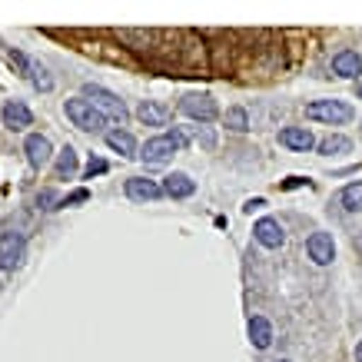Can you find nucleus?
I'll list each match as a JSON object with an SVG mask.
<instances>
[{"mask_svg": "<svg viewBox=\"0 0 362 362\" xmlns=\"http://www.w3.org/2000/svg\"><path fill=\"white\" fill-rule=\"evenodd\" d=\"M66 117H70V123L74 127H80V130H87V133H97V130H103V123H107V117L90 103V100H83V97H77V100H66Z\"/></svg>", "mask_w": 362, "mask_h": 362, "instance_id": "1", "label": "nucleus"}, {"mask_svg": "<svg viewBox=\"0 0 362 362\" xmlns=\"http://www.w3.org/2000/svg\"><path fill=\"white\" fill-rule=\"evenodd\" d=\"M83 100H90L100 113H107V117H113V120H120V123H127V117H130V113H127V103H123L117 93H110V90H103V87L87 83V87H83Z\"/></svg>", "mask_w": 362, "mask_h": 362, "instance_id": "2", "label": "nucleus"}, {"mask_svg": "<svg viewBox=\"0 0 362 362\" xmlns=\"http://www.w3.org/2000/svg\"><path fill=\"white\" fill-rule=\"evenodd\" d=\"M187 143V136L183 133H163V136H153V140H146L143 143V150H140V156L146 160V163H163V160H170V156L180 150Z\"/></svg>", "mask_w": 362, "mask_h": 362, "instance_id": "3", "label": "nucleus"}, {"mask_svg": "<svg viewBox=\"0 0 362 362\" xmlns=\"http://www.w3.org/2000/svg\"><path fill=\"white\" fill-rule=\"evenodd\" d=\"M309 120H322V123H346L352 120V107L342 100H316L306 107Z\"/></svg>", "mask_w": 362, "mask_h": 362, "instance_id": "4", "label": "nucleus"}, {"mask_svg": "<svg viewBox=\"0 0 362 362\" xmlns=\"http://www.w3.org/2000/svg\"><path fill=\"white\" fill-rule=\"evenodd\" d=\"M180 110L187 113V117H193V120H216L220 117V107H216V100L209 97V93H189V97L180 100Z\"/></svg>", "mask_w": 362, "mask_h": 362, "instance_id": "5", "label": "nucleus"}, {"mask_svg": "<svg viewBox=\"0 0 362 362\" xmlns=\"http://www.w3.org/2000/svg\"><path fill=\"white\" fill-rule=\"evenodd\" d=\"M309 250V259H316L319 266H329L336 259V246H332V236L329 233H313L306 243Z\"/></svg>", "mask_w": 362, "mask_h": 362, "instance_id": "6", "label": "nucleus"}, {"mask_svg": "<svg viewBox=\"0 0 362 362\" xmlns=\"http://www.w3.org/2000/svg\"><path fill=\"white\" fill-rule=\"evenodd\" d=\"M23 256V240L21 233H4L0 240V269H13Z\"/></svg>", "mask_w": 362, "mask_h": 362, "instance_id": "7", "label": "nucleus"}, {"mask_svg": "<svg viewBox=\"0 0 362 362\" xmlns=\"http://www.w3.org/2000/svg\"><path fill=\"white\" fill-rule=\"evenodd\" d=\"M23 150H27V160H30L33 170H40V166L50 163V140L40 136V133H30L27 143H23Z\"/></svg>", "mask_w": 362, "mask_h": 362, "instance_id": "8", "label": "nucleus"}, {"mask_svg": "<svg viewBox=\"0 0 362 362\" xmlns=\"http://www.w3.org/2000/svg\"><path fill=\"white\" fill-rule=\"evenodd\" d=\"M279 143L289 146V150H299V153H306V150L316 146V140H313V133H309L306 127H286V130L279 133Z\"/></svg>", "mask_w": 362, "mask_h": 362, "instance_id": "9", "label": "nucleus"}, {"mask_svg": "<svg viewBox=\"0 0 362 362\" xmlns=\"http://www.w3.org/2000/svg\"><path fill=\"white\" fill-rule=\"evenodd\" d=\"M332 74H339V77L352 80L362 74V60L356 50H339V54L332 57Z\"/></svg>", "mask_w": 362, "mask_h": 362, "instance_id": "10", "label": "nucleus"}, {"mask_svg": "<svg viewBox=\"0 0 362 362\" xmlns=\"http://www.w3.org/2000/svg\"><path fill=\"white\" fill-rule=\"evenodd\" d=\"M252 236L263 243V246H269V250H279V246H283V240H286L283 226H279L276 220H259L256 226H252Z\"/></svg>", "mask_w": 362, "mask_h": 362, "instance_id": "11", "label": "nucleus"}, {"mask_svg": "<svg viewBox=\"0 0 362 362\" xmlns=\"http://www.w3.org/2000/svg\"><path fill=\"white\" fill-rule=\"evenodd\" d=\"M163 193L166 197H173V199H187V197L197 193V183H193L187 173H170L166 176V183H163Z\"/></svg>", "mask_w": 362, "mask_h": 362, "instance_id": "12", "label": "nucleus"}, {"mask_svg": "<svg viewBox=\"0 0 362 362\" xmlns=\"http://www.w3.org/2000/svg\"><path fill=\"white\" fill-rule=\"evenodd\" d=\"M4 123L11 127V130H27L33 123V117H30V110L23 107L21 100H11L7 107H4Z\"/></svg>", "mask_w": 362, "mask_h": 362, "instance_id": "13", "label": "nucleus"}, {"mask_svg": "<svg viewBox=\"0 0 362 362\" xmlns=\"http://www.w3.org/2000/svg\"><path fill=\"white\" fill-rule=\"evenodd\" d=\"M136 117H140L146 127H166V120H170V110H166L163 103H153V100H143L140 110H136Z\"/></svg>", "mask_w": 362, "mask_h": 362, "instance_id": "14", "label": "nucleus"}, {"mask_svg": "<svg viewBox=\"0 0 362 362\" xmlns=\"http://www.w3.org/2000/svg\"><path fill=\"white\" fill-rule=\"evenodd\" d=\"M160 193H163V189L156 187L153 180H143V176L127 180V197H130V199H156Z\"/></svg>", "mask_w": 362, "mask_h": 362, "instance_id": "15", "label": "nucleus"}, {"mask_svg": "<svg viewBox=\"0 0 362 362\" xmlns=\"http://www.w3.org/2000/svg\"><path fill=\"white\" fill-rule=\"evenodd\" d=\"M250 339L256 349H269V342H273V326H269L263 316H252L250 319Z\"/></svg>", "mask_w": 362, "mask_h": 362, "instance_id": "16", "label": "nucleus"}, {"mask_svg": "<svg viewBox=\"0 0 362 362\" xmlns=\"http://www.w3.org/2000/svg\"><path fill=\"white\" fill-rule=\"evenodd\" d=\"M107 143H110V150H117V153L123 156H136V140H133L127 130H113L107 133Z\"/></svg>", "mask_w": 362, "mask_h": 362, "instance_id": "17", "label": "nucleus"}, {"mask_svg": "<svg viewBox=\"0 0 362 362\" xmlns=\"http://www.w3.org/2000/svg\"><path fill=\"white\" fill-rule=\"evenodd\" d=\"M77 173V153H74V146H64L60 156H57V176H74Z\"/></svg>", "mask_w": 362, "mask_h": 362, "instance_id": "18", "label": "nucleus"}, {"mask_svg": "<svg viewBox=\"0 0 362 362\" xmlns=\"http://www.w3.org/2000/svg\"><path fill=\"white\" fill-rule=\"evenodd\" d=\"M342 206L349 209V213H359L362 209V180L359 183H349V187L342 189Z\"/></svg>", "mask_w": 362, "mask_h": 362, "instance_id": "19", "label": "nucleus"}, {"mask_svg": "<svg viewBox=\"0 0 362 362\" xmlns=\"http://www.w3.org/2000/svg\"><path fill=\"white\" fill-rule=\"evenodd\" d=\"M352 150V143L346 140V136H326V140L319 143V153H326V156H336V153H349Z\"/></svg>", "mask_w": 362, "mask_h": 362, "instance_id": "20", "label": "nucleus"}, {"mask_svg": "<svg viewBox=\"0 0 362 362\" xmlns=\"http://www.w3.org/2000/svg\"><path fill=\"white\" fill-rule=\"evenodd\" d=\"M226 127L236 133L250 130V117H246V110H240V107H233V110H226Z\"/></svg>", "mask_w": 362, "mask_h": 362, "instance_id": "21", "label": "nucleus"}, {"mask_svg": "<svg viewBox=\"0 0 362 362\" xmlns=\"http://www.w3.org/2000/svg\"><path fill=\"white\" fill-rule=\"evenodd\" d=\"M30 74H33V83H37V90H44V93H47V90H54V80L47 77V70L40 64H30Z\"/></svg>", "mask_w": 362, "mask_h": 362, "instance_id": "22", "label": "nucleus"}, {"mask_svg": "<svg viewBox=\"0 0 362 362\" xmlns=\"http://www.w3.org/2000/svg\"><path fill=\"white\" fill-rule=\"evenodd\" d=\"M37 203H40V209H57L54 203H57V193L54 189H44L40 197H37Z\"/></svg>", "mask_w": 362, "mask_h": 362, "instance_id": "23", "label": "nucleus"}, {"mask_svg": "<svg viewBox=\"0 0 362 362\" xmlns=\"http://www.w3.org/2000/svg\"><path fill=\"white\" fill-rule=\"evenodd\" d=\"M97 173H107V163H103V160H90L87 163V180H93Z\"/></svg>", "mask_w": 362, "mask_h": 362, "instance_id": "24", "label": "nucleus"}, {"mask_svg": "<svg viewBox=\"0 0 362 362\" xmlns=\"http://www.w3.org/2000/svg\"><path fill=\"white\" fill-rule=\"evenodd\" d=\"M87 197H90L87 189H77V193H70V197H66L64 203H60V206H74V203H83V199H87Z\"/></svg>", "mask_w": 362, "mask_h": 362, "instance_id": "25", "label": "nucleus"}, {"mask_svg": "<svg viewBox=\"0 0 362 362\" xmlns=\"http://www.w3.org/2000/svg\"><path fill=\"white\" fill-rule=\"evenodd\" d=\"M303 183H306V180H299V176H289L283 187H286V189H296V187H303Z\"/></svg>", "mask_w": 362, "mask_h": 362, "instance_id": "26", "label": "nucleus"}, {"mask_svg": "<svg viewBox=\"0 0 362 362\" xmlns=\"http://www.w3.org/2000/svg\"><path fill=\"white\" fill-rule=\"evenodd\" d=\"M263 206H266L263 199H250V203H246V213H252V209H263Z\"/></svg>", "mask_w": 362, "mask_h": 362, "instance_id": "27", "label": "nucleus"}, {"mask_svg": "<svg viewBox=\"0 0 362 362\" xmlns=\"http://www.w3.org/2000/svg\"><path fill=\"white\" fill-rule=\"evenodd\" d=\"M356 359L362 362V342H359V346H356Z\"/></svg>", "mask_w": 362, "mask_h": 362, "instance_id": "28", "label": "nucleus"}, {"mask_svg": "<svg viewBox=\"0 0 362 362\" xmlns=\"http://www.w3.org/2000/svg\"><path fill=\"white\" fill-rule=\"evenodd\" d=\"M356 93H359V100H362V87H359V90H356Z\"/></svg>", "mask_w": 362, "mask_h": 362, "instance_id": "29", "label": "nucleus"}, {"mask_svg": "<svg viewBox=\"0 0 362 362\" xmlns=\"http://www.w3.org/2000/svg\"><path fill=\"white\" fill-rule=\"evenodd\" d=\"M283 362H286V359H283Z\"/></svg>", "mask_w": 362, "mask_h": 362, "instance_id": "30", "label": "nucleus"}]
</instances>
